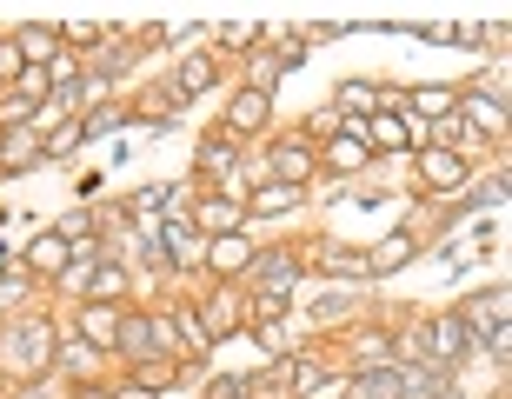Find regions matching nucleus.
Segmentation results:
<instances>
[{
    "mask_svg": "<svg viewBox=\"0 0 512 399\" xmlns=\"http://www.w3.org/2000/svg\"><path fill=\"white\" fill-rule=\"evenodd\" d=\"M20 67H27L20 47H14V40H0V80H20Z\"/></svg>",
    "mask_w": 512,
    "mask_h": 399,
    "instance_id": "nucleus-28",
    "label": "nucleus"
},
{
    "mask_svg": "<svg viewBox=\"0 0 512 399\" xmlns=\"http://www.w3.org/2000/svg\"><path fill=\"white\" fill-rule=\"evenodd\" d=\"M94 40H107V27H94V20H74V27H60V47H94Z\"/></svg>",
    "mask_w": 512,
    "mask_h": 399,
    "instance_id": "nucleus-26",
    "label": "nucleus"
},
{
    "mask_svg": "<svg viewBox=\"0 0 512 399\" xmlns=\"http://www.w3.org/2000/svg\"><path fill=\"white\" fill-rule=\"evenodd\" d=\"M173 333H180V353H207V346H213V333L200 326V313H193V306H180V313H173Z\"/></svg>",
    "mask_w": 512,
    "mask_h": 399,
    "instance_id": "nucleus-19",
    "label": "nucleus"
},
{
    "mask_svg": "<svg viewBox=\"0 0 512 399\" xmlns=\"http://www.w3.org/2000/svg\"><path fill=\"white\" fill-rule=\"evenodd\" d=\"M286 207H300V187H286V180H266L247 200V213H286Z\"/></svg>",
    "mask_w": 512,
    "mask_h": 399,
    "instance_id": "nucleus-18",
    "label": "nucleus"
},
{
    "mask_svg": "<svg viewBox=\"0 0 512 399\" xmlns=\"http://www.w3.org/2000/svg\"><path fill=\"white\" fill-rule=\"evenodd\" d=\"M326 273H333V280H373L366 253H346V247H326Z\"/></svg>",
    "mask_w": 512,
    "mask_h": 399,
    "instance_id": "nucleus-24",
    "label": "nucleus"
},
{
    "mask_svg": "<svg viewBox=\"0 0 512 399\" xmlns=\"http://www.w3.org/2000/svg\"><path fill=\"white\" fill-rule=\"evenodd\" d=\"M366 160H373V147H366L360 133H333V167L340 173H360Z\"/></svg>",
    "mask_w": 512,
    "mask_h": 399,
    "instance_id": "nucleus-20",
    "label": "nucleus"
},
{
    "mask_svg": "<svg viewBox=\"0 0 512 399\" xmlns=\"http://www.w3.org/2000/svg\"><path fill=\"white\" fill-rule=\"evenodd\" d=\"M14 47H20V60H27V67H47V60L60 54V27H20Z\"/></svg>",
    "mask_w": 512,
    "mask_h": 399,
    "instance_id": "nucleus-9",
    "label": "nucleus"
},
{
    "mask_svg": "<svg viewBox=\"0 0 512 399\" xmlns=\"http://www.w3.org/2000/svg\"><path fill=\"white\" fill-rule=\"evenodd\" d=\"M213 80H220V60H213V54H187V60H180V74H173V87H167V94H173V107L200 100V94L213 87Z\"/></svg>",
    "mask_w": 512,
    "mask_h": 399,
    "instance_id": "nucleus-2",
    "label": "nucleus"
},
{
    "mask_svg": "<svg viewBox=\"0 0 512 399\" xmlns=\"http://www.w3.org/2000/svg\"><path fill=\"white\" fill-rule=\"evenodd\" d=\"M27 266H34V273H67V233H40L34 247H27Z\"/></svg>",
    "mask_w": 512,
    "mask_h": 399,
    "instance_id": "nucleus-11",
    "label": "nucleus"
},
{
    "mask_svg": "<svg viewBox=\"0 0 512 399\" xmlns=\"http://www.w3.org/2000/svg\"><path fill=\"white\" fill-rule=\"evenodd\" d=\"M20 399H47V393H20Z\"/></svg>",
    "mask_w": 512,
    "mask_h": 399,
    "instance_id": "nucleus-34",
    "label": "nucleus"
},
{
    "mask_svg": "<svg viewBox=\"0 0 512 399\" xmlns=\"http://www.w3.org/2000/svg\"><path fill=\"white\" fill-rule=\"evenodd\" d=\"M47 360H54V326H20V340H14V366H20V373H40Z\"/></svg>",
    "mask_w": 512,
    "mask_h": 399,
    "instance_id": "nucleus-7",
    "label": "nucleus"
},
{
    "mask_svg": "<svg viewBox=\"0 0 512 399\" xmlns=\"http://www.w3.org/2000/svg\"><path fill=\"white\" fill-rule=\"evenodd\" d=\"M266 114H273V94H253V87H247V94H233L227 127H233V133H260V127H266Z\"/></svg>",
    "mask_w": 512,
    "mask_h": 399,
    "instance_id": "nucleus-8",
    "label": "nucleus"
},
{
    "mask_svg": "<svg viewBox=\"0 0 512 399\" xmlns=\"http://www.w3.org/2000/svg\"><path fill=\"white\" fill-rule=\"evenodd\" d=\"M80 340L94 346V353H107V346L120 340V306H94L87 300L80 306Z\"/></svg>",
    "mask_w": 512,
    "mask_h": 399,
    "instance_id": "nucleus-6",
    "label": "nucleus"
},
{
    "mask_svg": "<svg viewBox=\"0 0 512 399\" xmlns=\"http://www.w3.org/2000/svg\"><path fill=\"white\" fill-rule=\"evenodd\" d=\"M207 399H247V380H213Z\"/></svg>",
    "mask_w": 512,
    "mask_h": 399,
    "instance_id": "nucleus-30",
    "label": "nucleus"
},
{
    "mask_svg": "<svg viewBox=\"0 0 512 399\" xmlns=\"http://www.w3.org/2000/svg\"><path fill=\"white\" fill-rule=\"evenodd\" d=\"M459 107H466V120H473V127H486V133H499V127H506V100L466 94V100H459Z\"/></svg>",
    "mask_w": 512,
    "mask_h": 399,
    "instance_id": "nucleus-22",
    "label": "nucleus"
},
{
    "mask_svg": "<svg viewBox=\"0 0 512 399\" xmlns=\"http://www.w3.org/2000/svg\"><path fill=\"white\" fill-rule=\"evenodd\" d=\"M207 266H213V273H227V280H233V273H247V266H253L247 233H213V240H207Z\"/></svg>",
    "mask_w": 512,
    "mask_h": 399,
    "instance_id": "nucleus-5",
    "label": "nucleus"
},
{
    "mask_svg": "<svg viewBox=\"0 0 512 399\" xmlns=\"http://www.w3.org/2000/svg\"><path fill=\"white\" fill-rule=\"evenodd\" d=\"M60 360L74 366V373H94V360H100V353H94L87 340H67V346H60Z\"/></svg>",
    "mask_w": 512,
    "mask_h": 399,
    "instance_id": "nucleus-27",
    "label": "nucleus"
},
{
    "mask_svg": "<svg viewBox=\"0 0 512 399\" xmlns=\"http://www.w3.org/2000/svg\"><path fill=\"white\" fill-rule=\"evenodd\" d=\"M193 227H207V233H240V207H233V200H200Z\"/></svg>",
    "mask_w": 512,
    "mask_h": 399,
    "instance_id": "nucleus-17",
    "label": "nucleus"
},
{
    "mask_svg": "<svg viewBox=\"0 0 512 399\" xmlns=\"http://www.w3.org/2000/svg\"><path fill=\"white\" fill-rule=\"evenodd\" d=\"M406 107H413L419 120H439V127H446V120H453V107H459V94H453V87H413V94H406Z\"/></svg>",
    "mask_w": 512,
    "mask_h": 399,
    "instance_id": "nucleus-10",
    "label": "nucleus"
},
{
    "mask_svg": "<svg viewBox=\"0 0 512 399\" xmlns=\"http://www.w3.org/2000/svg\"><path fill=\"white\" fill-rule=\"evenodd\" d=\"M353 127H366V147H380V153H399V147H413V127H406V114H393V107H380V114L353 120Z\"/></svg>",
    "mask_w": 512,
    "mask_h": 399,
    "instance_id": "nucleus-4",
    "label": "nucleus"
},
{
    "mask_svg": "<svg viewBox=\"0 0 512 399\" xmlns=\"http://www.w3.org/2000/svg\"><path fill=\"white\" fill-rule=\"evenodd\" d=\"M173 207V187H147V193H133L127 200V213L133 220H147V227H160V213Z\"/></svg>",
    "mask_w": 512,
    "mask_h": 399,
    "instance_id": "nucleus-23",
    "label": "nucleus"
},
{
    "mask_svg": "<svg viewBox=\"0 0 512 399\" xmlns=\"http://www.w3.org/2000/svg\"><path fill=\"white\" fill-rule=\"evenodd\" d=\"M353 399H399V366H366L360 380H353Z\"/></svg>",
    "mask_w": 512,
    "mask_h": 399,
    "instance_id": "nucleus-12",
    "label": "nucleus"
},
{
    "mask_svg": "<svg viewBox=\"0 0 512 399\" xmlns=\"http://www.w3.org/2000/svg\"><path fill=\"white\" fill-rule=\"evenodd\" d=\"M120 293H127V273H120V266H100V273H87V300H94V306H114Z\"/></svg>",
    "mask_w": 512,
    "mask_h": 399,
    "instance_id": "nucleus-21",
    "label": "nucleus"
},
{
    "mask_svg": "<svg viewBox=\"0 0 512 399\" xmlns=\"http://www.w3.org/2000/svg\"><path fill=\"white\" fill-rule=\"evenodd\" d=\"M34 160H47V153H40V140L27 127H20V133H0V167H34Z\"/></svg>",
    "mask_w": 512,
    "mask_h": 399,
    "instance_id": "nucleus-15",
    "label": "nucleus"
},
{
    "mask_svg": "<svg viewBox=\"0 0 512 399\" xmlns=\"http://www.w3.org/2000/svg\"><path fill=\"white\" fill-rule=\"evenodd\" d=\"M280 373H286V380H293V393H326V386H333V380H326V373H320V366H313V360H286Z\"/></svg>",
    "mask_w": 512,
    "mask_h": 399,
    "instance_id": "nucleus-25",
    "label": "nucleus"
},
{
    "mask_svg": "<svg viewBox=\"0 0 512 399\" xmlns=\"http://www.w3.org/2000/svg\"><path fill=\"white\" fill-rule=\"evenodd\" d=\"M273 67H280V54H260V60H253V94H266V80H273Z\"/></svg>",
    "mask_w": 512,
    "mask_h": 399,
    "instance_id": "nucleus-29",
    "label": "nucleus"
},
{
    "mask_svg": "<svg viewBox=\"0 0 512 399\" xmlns=\"http://www.w3.org/2000/svg\"><path fill=\"white\" fill-rule=\"evenodd\" d=\"M273 173H280L286 187H300L306 173H313V153H306V140H286V147H273Z\"/></svg>",
    "mask_w": 512,
    "mask_h": 399,
    "instance_id": "nucleus-13",
    "label": "nucleus"
},
{
    "mask_svg": "<svg viewBox=\"0 0 512 399\" xmlns=\"http://www.w3.org/2000/svg\"><path fill=\"white\" fill-rule=\"evenodd\" d=\"M413 253H419V240H413V233H393L386 247H373V253H366V266H373V273H393V266H406Z\"/></svg>",
    "mask_w": 512,
    "mask_h": 399,
    "instance_id": "nucleus-16",
    "label": "nucleus"
},
{
    "mask_svg": "<svg viewBox=\"0 0 512 399\" xmlns=\"http://www.w3.org/2000/svg\"><path fill=\"white\" fill-rule=\"evenodd\" d=\"M419 180H426L433 193H459V187H466V160L446 153V147H426V153H419Z\"/></svg>",
    "mask_w": 512,
    "mask_h": 399,
    "instance_id": "nucleus-3",
    "label": "nucleus"
},
{
    "mask_svg": "<svg viewBox=\"0 0 512 399\" xmlns=\"http://www.w3.org/2000/svg\"><path fill=\"white\" fill-rule=\"evenodd\" d=\"M466 346H473V340H466L459 313H446V320H426V326L413 333V353L426 360V373H446V366H459V360H466Z\"/></svg>",
    "mask_w": 512,
    "mask_h": 399,
    "instance_id": "nucleus-1",
    "label": "nucleus"
},
{
    "mask_svg": "<svg viewBox=\"0 0 512 399\" xmlns=\"http://www.w3.org/2000/svg\"><path fill=\"white\" fill-rule=\"evenodd\" d=\"M253 40H260L253 27H227V34H220V47H253Z\"/></svg>",
    "mask_w": 512,
    "mask_h": 399,
    "instance_id": "nucleus-32",
    "label": "nucleus"
},
{
    "mask_svg": "<svg viewBox=\"0 0 512 399\" xmlns=\"http://www.w3.org/2000/svg\"><path fill=\"white\" fill-rule=\"evenodd\" d=\"M200 173H207V180L240 173V147H233V140H200Z\"/></svg>",
    "mask_w": 512,
    "mask_h": 399,
    "instance_id": "nucleus-14",
    "label": "nucleus"
},
{
    "mask_svg": "<svg viewBox=\"0 0 512 399\" xmlns=\"http://www.w3.org/2000/svg\"><path fill=\"white\" fill-rule=\"evenodd\" d=\"M120 399H153V386H133V393H120Z\"/></svg>",
    "mask_w": 512,
    "mask_h": 399,
    "instance_id": "nucleus-33",
    "label": "nucleus"
},
{
    "mask_svg": "<svg viewBox=\"0 0 512 399\" xmlns=\"http://www.w3.org/2000/svg\"><path fill=\"white\" fill-rule=\"evenodd\" d=\"M20 293H27L20 280H0V313H14V306H20Z\"/></svg>",
    "mask_w": 512,
    "mask_h": 399,
    "instance_id": "nucleus-31",
    "label": "nucleus"
}]
</instances>
